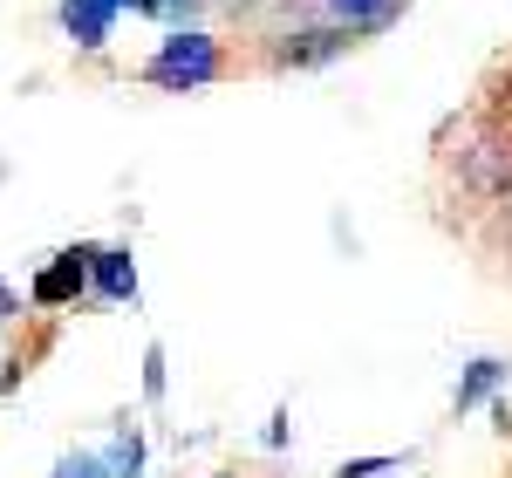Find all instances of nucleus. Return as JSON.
Wrapping results in <instances>:
<instances>
[{
    "label": "nucleus",
    "instance_id": "obj_1",
    "mask_svg": "<svg viewBox=\"0 0 512 478\" xmlns=\"http://www.w3.org/2000/svg\"><path fill=\"white\" fill-rule=\"evenodd\" d=\"M226 76H233V48L212 35V28H171L151 48V62H144V82L151 89H171V96L212 89V82H226Z\"/></svg>",
    "mask_w": 512,
    "mask_h": 478
},
{
    "label": "nucleus",
    "instance_id": "obj_2",
    "mask_svg": "<svg viewBox=\"0 0 512 478\" xmlns=\"http://www.w3.org/2000/svg\"><path fill=\"white\" fill-rule=\"evenodd\" d=\"M355 35L349 28H335V21H315V28H287L260 48V62L267 69H321V62H335V55H349Z\"/></svg>",
    "mask_w": 512,
    "mask_h": 478
},
{
    "label": "nucleus",
    "instance_id": "obj_3",
    "mask_svg": "<svg viewBox=\"0 0 512 478\" xmlns=\"http://www.w3.org/2000/svg\"><path fill=\"white\" fill-rule=\"evenodd\" d=\"M89 260H96V246H62V253L28 280V301H35V308H76L82 294H89Z\"/></svg>",
    "mask_w": 512,
    "mask_h": 478
},
{
    "label": "nucleus",
    "instance_id": "obj_4",
    "mask_svg": "<svg viewBox=\"0 0 512 478\" xmlns=\"http://www.w3.org/2000/svg\"><path fill=\"white\" fill-rule=\"evenodd\" d=\"M458 171H465L472 192L499 199V192H512V144L506 137H485V144H472V151H458Z\"/></svg>",
    "mask_w": 512,
    "mask_h": 478
},
{
    "label": "nucleus",
    "instance_id": "obj_5",
    "mask_svg": "<svg viewBox=\"0 0 512 478\" xmlns=\"http://www.w3.org/2000/svg\"><path fill=\"white\" fill-rule=\"evenodd\" d=\"M55 14H62V35L76 41L82 55L110 48V21H117V7H110V0H62Z\"/></svg>",
    "mask_w": 512,
    "mask_h": 478
},
{
    "label": "nucleus",
    "instance_id": "obj_6",
    "mask_svg": "<svg viewBox=\"0 0 512 478\" xmlns=\"http://www.w3.org/2000/svg\"><path fill=\"white\" fill-rule=\"evenodd\" d=\"M89 294H103V301H137V260H130V246H96V260H89Z\"/></svg>",
    "mask_w": 512,
    "mask_h": 478
},
{
    "label": "nucleus",
    "instance_id": "obj_7",
    "mask_svg": "<svg viewBox=\"0 0 512 478\" xmlns=\"http://www.w3.org/2000/svg\"><path fill=\"white\" fill-rule=\"evenodd\" d=\"M396 7H403V0H321V14H328L335 28H349L355 41H362V35H376V28H390V21H396Z\"/></svg>",
    "mask_w": 512,
    "mask_h": 478
},
{
    "label": "nucleus",
    "instance_id": "obj_8",
    "mask_svg": "<svg viewBox=\"0 0 512 478\" xmlns=\"http://www.w3.org/2000/svg\"><path fill=\"white\" fill-rule=\"evenodd\" d=\"M499 383H506V362L499 356H478L465 376H458V390H451V410L465 417V410H478V403H492L499 397Z\"/></svg>",
    "mask_w": 512,
    "mask_h": 478
},
{
    "label": "nucleus",
    "instance_id": "obj_9",
    "mask_svg": "<svg viewBox=\"0 0 512 478\" xmlns=\"http://www.w3.org/2000/svg\"><path fill=\"white\" fill-rule=\"evenodd\" d=\"M48 478H117V472H110V458H96V451H69V458H55Z\"/></svg>",
    "mask_w": 512,
    "mask_h": 478
},
{
    "label": "nucleus",
    "instance_id": "obj_10",
    "mask_svg": "<svg viewBox=\"0 0 512 478\" xmlns=\"http://www.w3.org/2000/svg\"><path fill=\"white\" fill-rule=\"evenodd\" d=\"M137 465H144V438H137V431H117V444H110V472L137 478Z\"/></svg>",
    "mask_w": 512,
    "mask_h": 478
},
{
    "label": "nucleus",
    "instance_id": "obj_11",
    "mask_svg": "<svg viewBox=\"0 0 512 478\" xmlns=\"http://www.w3.org/2000/svg\"><path fill=\"white\" fill-rule=\"evenodd\" d=\"M396 465H403L396 451H376V458H349V465H342L335 478H383V472H396Z\"/></svg>",
    "mask_w": 512,
    "mask_h": 478
},
{
    "label": "nucleus",
    "instance_id": "obj_12",
    "mask_svg": "<svg viewBox=\"0 0 512 478\" xmlns=\"http://www.w3.org/2000/svg\"><path fill=\"white\" fill-rule=\"evenodd\" d=\"M198 14H205V0H164L158 21H171V28H198Z\"/></svg>",
    "mask_w": 512,
    "mask_h": 478
},
{
    "label": "nucleus",
    "instance_id": "obj_13",
    "mask_svg": "<svg viewBox=\"0 0 512 478\" xmlns=\"http://www.w3.org/2000/svg\"><path fill=\"white\" fill-rule=\"evenodd\" d=\"M144 390H151V397H164V349H151V356H144Z\"/></svg>",
    "mask_w": 512,
    "mask_h": 478
},
{
    "label": "nucleus",
    "instance_id": "obj_14",
    "mask_svg": "<svg viewBox=\"0 0 512 478\" xmlns=\"http://www.w3.org/2000/svg\"><path fill=\"white\" fill-rule=\"evenodd\" d=\"M14 315H21V294H14V287L0 280V321H14Z\"/></svg>",
    "mask_w": 512,
    "mask_h": 478
}]
</instances>
